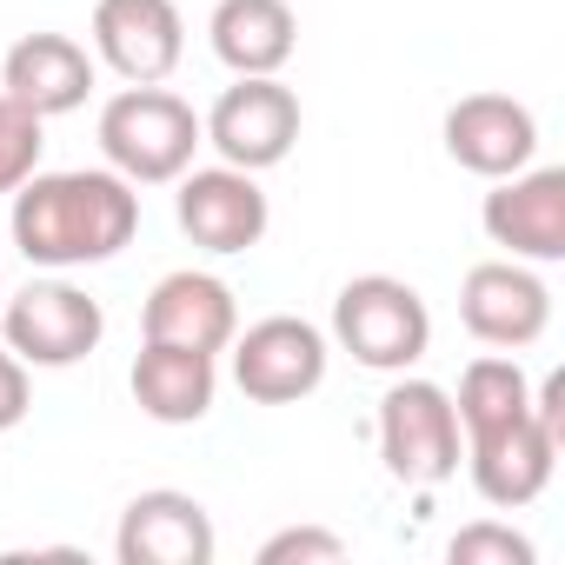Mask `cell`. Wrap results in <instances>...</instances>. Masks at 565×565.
<instances>
[{
  "label": "cell",
  "mask_w": 565,
  "mask_h": 565,
  "mask_svg": "<svg viewBox=\"0 0 565 565\" xmlns=\"http://www.w3.org/2000/svg\"><path fill=\"white\" fill-rule=\"evenodd\" d=\"M446 558H452V565H532L539 552H532V539H525V532H512V525H492V519H479V525L452 532Z\"/></svg>",
  "instance_id": "21"
},
{
  "label": "cell",
  "mask_w": 565,
  "mask_h": 565,
  "mask_svg": "<svg viewBox=\"0 0 565 565\" xmlns=\"http://www.w3.org/2000/svg\"><path fill=\"white\" fill-rule=\"evenodd\" d=\"M28 366L8 353V347H0V433H14L21 419H28Z\"/></svg>",
  "instance_id": "23"
},
{
  "label": "cell",
  "mask_w": 565,
  "mask_h": 565,
  "mask_svg": "<svg viewBox=\"0 0 565 565\" xmlns=\"http://www.w3.org/2000/svg\"><path fill=\"white\" fill-rule=\"evenodd\" d=\"M486 239L505 246L512 259H565V167H519L505 180H492L486 206Z\"/></svg>",
  "instance_id": "10"
},
{
  "label": "cell",
  "mask_w": 565,
  "mask_h": 565,
  "mask_svg": "<svg viewBox=\"0 0 565 565\" xmlns=\"http://www.w3.org/2000/svg\"><path fill=\"white\" fill-rule=\"evenodd\" d=\"M459 320L479 347H499V353L539 347L552 327V287L525 259H479L459 287Z\"/></svg>",
  "instance_id": "8"
},
{
  "label": "cell",
  "mask_w": 565,
  "mask_h": 565,
  "mask_svg": "<svg viewBox=\"0 0 565 565\" xmlns=\"http://www.w3.org/2000/svg\"><path fill=\"white\" fill-rule=\"evenodd\" d=\"M0 300H8V287H0Z\"/></svg>",
  "instance_id": "24"
},
{
  "label": "cell",
  "mask_w": 565,
  "mask_h": 565,
  "mask_svg": "<svg viewBox=\"0 0 565 565\" xmlns=\"http://www.w3.org/2000/svg\"><path fill=\"white\" fill-rule=\"evenodd\" d=\"M333 340L373 373H413L426 360V347H433V313L406 279L360 273L333 300Z\"/></svg>",
  "instance_id": "3"
},
{
  "label": "cell",
  "mask_w": 565,
  "mask_h": 565,
  "mask_svg": "<svg viewBox=\"0 0 565 565\" xmlns=\"http://www.w3.org/2000/svg\"><path fill=\"white\" fill-rule=\"evenodd\" d=\"M173 220H180V233H186L193 246H206V253H246V246L266 239V220H273V213H266L259 180L220 160V167H186V173H180Z\"/></svg>",
  "instance_id": "9"
},
{
  "label": "cell",
  "mask_w": 565,
  "mask_h": 565,
  "mask_svg": "<svg viewBox=\"0 0 565 565\" xmlns=\"http://www.w3.org/2000/svg\"><path fill=\"white\" fill-rule=\"evenodd\" d=\"M206 41L233 74H279L300 47V21L287 0H220Z\"/></svg>",
  "instance_id": "18"
},
{
  "label": "cell",
  "mask_w": 565,
  "mask_h": 565,
  "mask_svg": "<svg viewBox=\"0 0 565 565\" xmlns=\"http://www.w3.org/2000/svg\"><path fill=\"white\" fill-rule=\"evenodd\" d=\"M294 558H313V565H340L347 558V539L340 532H320V525H287L259 545V565H294Z\"/></svg>",
  "instance_id": "22"
},
{
  "label": "cell",
  "mask_w": 565,
  "mask_h": 565,
  "mask_svg": "<svg viewBox=\"0 0 565 565\" xmlns=\"http://www.w3.org/2000/svg\"><path fill=\"white\" fill-rule=\"evenodd\" d=\"M327 380V333L313 320L273 313L246 333H233V386L253 406H294L307 393H320Z\"/></svg>",
  "instance_id": "7"
},
{
  "label": "cell",
  "mask_w": 565,
  "mask_h": 565,
  "mask_svg": "<svg viewBox=\"0 0 565 565\" xmlns=\"http://www.w3.org/2000/svg\"><path fill=\"white\" fill-rule=\"evenodd\" d=\"M41 127L47 120H34L21 100H8V94H0V193H14L28 173H41Z\"/></svg>",
  "instance_id": "20"
},
{
  "label": "cell",
  "mask_w": 565,
  "mask_h": 565,
  "mask_svg": "<svg viewBox=\"0 0 565 565\" xmlns=\"http://www.w3.org/2000/svg\"><path fill=\"white\" fill-rule=\"evenodd\" d=\"M380 459L399 486H446L466 459L452 393L433 380H393L380 399Z\"/></svg>",
  "instance_id": "5"
},
{
  "label": "cell",
  "mask_w": 565,
  "mask_h": 565,
  "mask_svg": "<svg viewBox=\"0 0 565 565\" xmlns=\"http://www.w3.org/2000/svg\"><path fill=\"white\" fill-rule=\"evenodd\" d=\"M200 134H206V147L226 167L266 173V167L287 160L294 140H300V100H294V87H279L273 74H239L213 100V114L200 120Z\"/></svg>",
  "instance_id": "6"
},
{
  "label": "cell",
  "mask_w": 565,
  "mask_h": 565,
  "mask_svg": "<svg viewBox=\"0 0 565 565\" xmlns=\"http://www.w3.org/2000/svg\"><path fill=\"white\" fill-rule=\"evenodd\" d=\"M0 94L21 100L34 120L74 114L94 94V54L67 34H21L8 47V61H0Z\"/></svg>",
  "instance_id": "15"
},
{
  "label": "cell",
  "mask_w": 565,
  "mask_h": 565,
  "mask_svg": "<svg viewBox=\"0 0 565 565\" xmlns=\"http://www.w3.org/2000/svg\"><path fill=\"white\" fill-rule=\"evenodd\" d=\"M94 54L127 87H160L186 54V21L173 0H94Z\"/></svg>",
  "instance_id": "11"
},
{
  "label": "cell",
  "mask_w": 565,
  "mask_h": 565,
  "mask_svg": "<svg viewBox=\"0 0 565 565\" xmlns=\"http://www.w3.org/2000/svg\"><path fill=\"white\" fill-rule=\"evenodd\" d=\"M107 333V313L94 294H81L74 279H28L21 294L0 300V340L21 366H81Z\"/></svg>",
  "instance_id": "4"
},
{
  "label": "cell",
  "mask_w": 565,
  "mask_h": 565,
  "mask_svg": "<svg viewBox=\"0 0 565 565\" xmlns=\"http://www.w3.org/2000/svg\"><path fill=\"white\" fill-rule=\"evenodd\" d=\"M213 393H220V366L213 353H193V347H167V340H147L140 360H134V406L160 426H193L213 413Z\"/></svg>",
  "instance_id": "17"
},
{
  "label": "cell",
  "mask_w": 565,
  "mask_h": 565,
  "mask_svg": "<svg viewBox=\"0 0 565 565\" xmlns=\"http://www.w3.org/2000/svg\"><path fill=\"white\" fill-rule=\"evenodd\" d=\"M452 413H459V439L492 433V426L532 413V386H525L519 360H499V353L472 360V366L459 373V399H452Z\"/></svg>",
  "instance_id": "19"
},
{
  "label": "cell",
  "mask_w": 565,
  "mask_h": 565,
  "mask_svg": "<svg viewBox=\"0 0 565 565\" xmlns=\"http://www.w3.org/2000/svg\"><path fill=\"white\" fill-rule=\"evenodd\" d=\"M446 153H452L466 173H479V180H505V173L532 167V153H539V120H532V107L512 100V94H466V100H452V114H446Z\"/></svg>",
  "instance_id": "14"
},
{
  "label": "cell",
  "mask_w": 565,
  "mask_h": 565,
  "mask_svg": "<svg viewBox=\"0 0 565 565\" xmlns=\"http://www.w3.org/2000/svg\"><path fill=\"white\" fill-rule=\"evenodd\" d=\"M239 333V300L220 273H167L147 294V340L193 347V353H226Z\"/></svg>",
  "instance_id": "16"
},
{
  "label": "cell",
  "mask_w": 565,
  "mask_h": 565,
  "mask_svg": "<svg viewBox=\"0 0 565 565\" xmlns=\"http://www.w3.org/2000/svg\"><path fill=\"white\" fill-rule=\"evenodd\" d=\"M558 439H565V433L545 426L539 413H519V419H505V426H492V433H472V439H466V466H472L479 499L499 505V512L532 505V499L545 492L552 466H558Z\"/></svg>",
  "instance_id": "12"
},
{
  "label": "cell",
  "mask_w": 565,
  "mask_h": 565,
  "mask_svg": "<svg viewBox=\"0 0 565 565\" xmlns=\"http://www.w3.org/2000/svg\"><path fill=\"white\" fill-rule=\"evenodd\" d=\"M206 147L200 114L167 94V87H120L100 107V153L120 180L134 186H167L193 167V153Z\"/></svg>",
  "instance_id": "2"
},
{
  "label": "cell",
  "mask_w": 565,
  "mask_h": 565,
  "mask_svg": "<svg viewBox=\"0 0 565 565\" xmlns=\"http://www.w3.org/2000/svg\"><path fill=\"white\" fill-rule=\"evenodd\" d=\"M14 246L28 266H100L140 233V186L120 180L114 167H81V173H28L14 186Z\"/></svg>",
  "instance_id": "1"
},
{
  "label": "cell",
  "mask_w": 565,
  "mask_h": 565,
  "mask_svg": "<svg viewBox=\"0 0 565 565\" xmlns=\"http://www.w3.org/2000/svg\"><path fill=\"white\" fill-rule=\"evenodd\" d=\"M114 552H120V565H213L220 539H213V519L193 492L153 486L120 512Z\"/></svg>",
  "instance_id": "13"
}]
</instances>
